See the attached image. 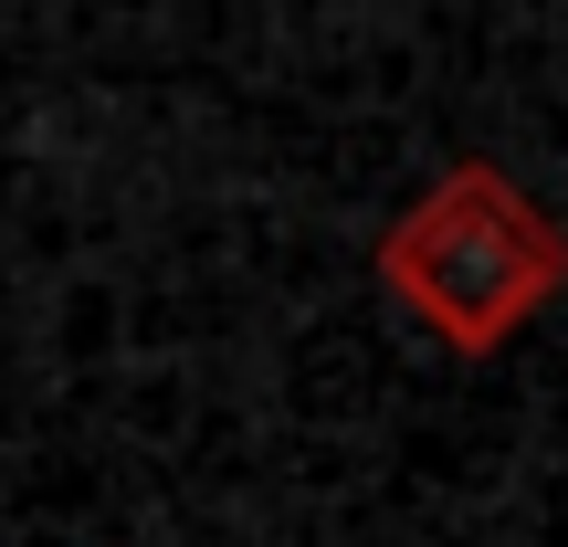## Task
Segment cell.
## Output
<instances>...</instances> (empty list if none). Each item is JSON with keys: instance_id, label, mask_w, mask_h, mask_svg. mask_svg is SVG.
<instances>
[{"instance_id": "6da1fadb", "label": "cell", "mask_w": 568, "mask_h": 547, "mask_svg": "<svg viewBox=\"0 0 568 547\" xmlns=\"http://www.w3.org/2000/svg\"><path fill=\"white\" fill-rule=\"evenodd\" d=\"M379 284L453 347L495 358L568 295V232L495 159H453L400 222L379 232Z\"/></svg>"}]
</instances>
